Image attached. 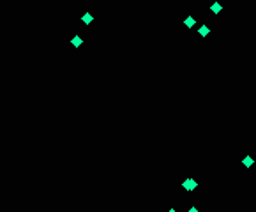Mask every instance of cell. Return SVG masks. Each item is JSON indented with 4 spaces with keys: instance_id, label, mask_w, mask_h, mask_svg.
Wrapping results in <instances>:
<instances>
[{
    "instance_id": "6da1fadb",
    "label": "cell",
    "mask_w": 256,
    "mask_h": 212,
    "mask_svg": "<svg viewBox=\"0 0 256 212\" xmlns=\"http://www.w3.org/2000/svg\"><path fill=\"white\" fill-rule=\"evenodd\" d=\"M182 187L186 189V191H194L198 187V182L194 180V179H186L184 182H182Z\"/></svg>"
},
{
    "instance_id": "7a4b0ae2",
    "label": "cell",
    "mask_w": 256,
    "mask_h": 212,
    "mask_svg": "<svg viewBox=\"0 0 256 212\" xmlns=\"http://www.w3.org/2000/svg\"><path fill=\"white\" fill-rule=\"evenodd\" d=\"M81 21H83V23H85V25H90V23H92V21H94V16H92V14H90V13H85V14H83V16H81Z\"/></svg>"
},
{
    "instance_id": "3957f363",
    "label": "cell",
    "mask_w": 256,
    "mask_h": 212,
    "mask_svg": "<svg viewBox=\"0 0 256 212\" xmlns=\"http://www.w3.org/2000/svg\"><path fill=\"white\" fill-rule=\"evenodd\" d=\"M194 23H196V19L193 18V16H187V18L184 19V25H186L187 28H193V27H194Z\"/></svg>"
},
{
    "instance_id": "277c9868",
    "label": "cell",
    "mask_w": 256,
    "mask_h": 212,
    "mask_svg": "<svg viewBox=\"0 0 256 212\" xmlns=\"http://www.w3.org/2000/svg\"><path fill=\"white\" fill-rule=\"evenodd\" d=\"M71 44H73L74 48H79V46L83 44V39L79 37V36H74V37L71 39Z\"/></svg>"
},
{
    "instance_id": "5b68a950",
    "label": "cell",
    "mask_w": 256,
    "mask_h": 212,
    "mask_svg": "<svg viewBox=\"0 0 256 212\" xmlns=\"http://www.w3.org/2000/svg\"><path fill=\"white\" fill-rule=\"evenodd\" d=\"M209 32H210V28H209L207 25H201V27H200V30H198V34H200L201 37H207V36H209Z\"/></svg>"
},
{
    "instance_id": "8992f818",
    "label": "cell",
    "mask_w": 256,
    "mask_h": 212,
    "mask_svg": "<svg viewBox=\"0 0 256 212\" xmlns=\"http://www.w3.org/2000/svg\"><path fill=\"white\" fill-rule=\"evenodd\" d=\"M242 163H244V166H246V168H251V166H253V164H255V159H253V157H251V155H246V157H244V161H242Z\"/></svg>"
},
{
    "instance_id": "52a82bcc",
    "label": "cell",
    "mask_w": 256,
    "mask_h": 212,
    "mask_svg": "<svg viewBox=\"0 0 256 212\" xmlns=\"http://www.w3.org/2000/svg\"><path fill=\"white\" fill-rule=\"evenodd\" d=\"M221 9H223V7H221V4H219V2H214V4H212V7H210V11H212L214 14H219V13H221Z\"/></svg>"
},
{
    "instance_id": "ba28073f",
    "label": "cell",
    "mask_w": 256,
    "mask_h": 212,
    "mask_svg": "<svg viewBox=\"0 0 256 212\" xmlns=\"http://www.w3.org/2000/svg\"><path fill=\"white\" fill-rule=\"evenodd\" d=\"M187 212H200V211H198L196 207H191V209H189V211H187Z\"/></svg>"
},
{
    "instance_id": "9c48e42d",
    "label": "cell",
    "mask_w": 256,
    "mask_h": 212,
    "mask_svg": "<svg viewBox=\"0 0 256 212\" xmlns=\"http://www.w3.org/2000/svg\"><path fill=\"white\" fill-rule=\"evenodd\" d=\"M168 212H177V211H175V209H170V211H168Z\"/></svg>"
}]
</instances>
